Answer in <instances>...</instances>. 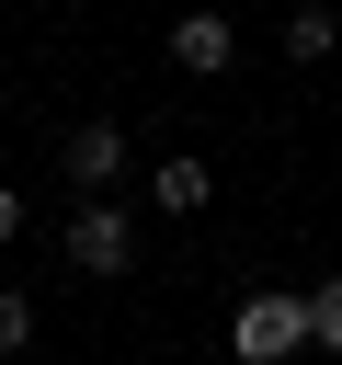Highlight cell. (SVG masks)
I'll return each mask as SVG.
<instances>
[{
	"mask_svg": "<svg viewBox=\"0 0 342 365\" xmlns=\"http://www.w3.org/2000/svg\"><path fill=\"white\" fill-rule=\"evenodd\" d=\"M228 354H239V365H285V354H319V331H308V297H285V285L239 297V319H228Z\"/></svg>",
	"mask_w": 342,
	"mask_h": 365,
	"instance_id": "1",
	"label": "cell"
},
{
	"mask_svg": "<svg viewBox=\"0 0 342 365\" xmlns=\"http://www.w3.org/2000/svg\"><path fill=\"white\" fill-rule=\"evenodd\" d=\"M331 46H342V23H331V11H296V23H285V57H308V68H319Z\"/></svg>",
	"mask_w": 342,
	"mask_h": 365,
	"instance_id": "6",
	"label": "cell"
},
{
	"mask_svg": "<svg viewBox=\"0 0 342 365\" xmlns=\"http://www.w3.org/2000/svg\"><path fill=\"white\" fill-rule=\"evenodd\" d=\"M308 331H319V354H342V274L308 285Z\"/></svg>",
	"mask_w": 342,
	"mask_h": 365,
	"instance_id": "7",
	"label": "cell"
},
{
	"mask_svg": "<svg viewBox=\"0 0 342 365\" xmlns=\"http://www.w3.org/2000/svg\"><path fill=\"white\" fill-rule=\"evenodd\" d=\"M68 182H80V194H103V182H125V125H103V114H91V125L68 137Z\"/></svg>",
	"mask_w": 342,
	"mask_h": 365,
	"instance_id": "4",
	"label": "cell"
},
{
	"mask_svg": "<svg viewBox=\"0 0 342 365\" xmlns=\"http://www.w3.org/2000/svg\"><path fill=\"white\" fill-rule=\"evenodd\" d=\"M68 262H80V274H125V262H137V217H125L114 194H80V205H68Z\"/></svg>",
	"mask_w": 342,
	"mask_h": 365,
	"instance_id": "2",
	"label": "cell"
},
{
	"mask_svg": "<svg viewBox=\"0 0 342 365\" xmlns=\"http://www.w3.org/2000/svg\"><path fill=\"white\" fill-rule=\"evenodd\" d=\"M23 342H34V297H23V285H0V354H23Z\"/></svg>",
	"mask_w": 342,
	"mask_h": 365,
	"instance_id": "8",
	"label": "cell"
},
{
	"mask_svg": "<svg viewBox=\"0 0 342 365\" xmlns=\"http://www.w3.org/2000/svg\"><path fill=\"white\" fill-rule=\"evenodd\" d=\"M205 194H217V171H205V160H194V148H171V160H160V171H148V205H160V217H194V205H205Z\"/></svg>",
	"mask_w": 342,
	"mask_h": 365,
	"instance_id": "5",
	"label": "cell"
},
{
	"mask_svg": "<svg viewBox=\"0 0 342 365\" xmlns=\"http://www.w3.org/2000/svg\"><path fill=\"white\" fill-rule=\"evenodd\" d=\"M228 57H239V23H228V11H182V23H171V68H194V80H217Z\"/></svg>",
	"mask_w": 342,
	"mask_h": 365,
	"instance_id": "3",
	"label": "cell"
},
{
	"mask_svg": "<svg viewBox=\"0 0 342 365\" xmlns=\"http://www.w3.org/2000/svg\"><path fill=\"white\" fill-rule=\"evenodd\" d=\"M11 240H23V194L0 182V251H11Z\"/></svg>",
	"mask_w": 342,
	"mask_h": 365,
	"instance_id": "9",
	"label": "cell"
}]
</instances>
